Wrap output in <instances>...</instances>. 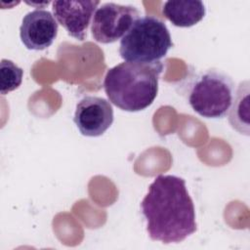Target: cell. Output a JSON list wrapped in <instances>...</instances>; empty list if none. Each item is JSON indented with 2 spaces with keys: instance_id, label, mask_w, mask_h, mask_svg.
<instances>
[{
  "instance_id": "cell-10",
  "label": "cell",
  "mask_w": 250,
  "mask_h": 250,
  "mask_svg": "<svg viewBox=\"0 0 250 250\" xmlns=\"http://www.w3.org/2000/svg\"><path fill=\"white\" fill-rule=\"evenodd\" d=\"M250 83L244 80L234 92L231 105L228 112L229 122L239 134L250 135Z\"/></svg>"
},
{
  "instance_id": "cell-2",
  "label": "cell",
  "mask_w": 250,
  "mask_h": 250,
  "mask_svg": "<svg viewBox=\"0 0 250 250\" xmlns=\"http://www.w3.org/2000/svg\"><path fill=\"white\" fill-rule=\"evenodd\" d=\"M162 70V62H121L107 70L104 79V92L109 102L122 110H144L157 96Z\"/></svg>"
},
{
  "instance_id": "cell-5",
  "label": "cell",
  "mask_w": 250,
  "mask_h": 250,
  "mask_svg": "<svg viewBox=\"0 0 250 250\" xmlns=\"http://www.w3.org/2000/svg\"><path fill=\"white\" fill-rule=\"evenodd\" d=\"M139 18L140 12L132 5L104 3L97 8L93 16V38L103 44L114 43L127 33Z\"/></svg>"
},
{
  "instance_id": "cell-7",
  "label": "cell",
  "mask_w": 250,
  "mask_h": 250,
  "mask_svg": "<svg viewBox=\"0 0 250 250\" xmlns=\"http://www.w3.org/2000/svg\"><path fill=\"white\" fill-rule=\"evenodd\" d=\"M58 35V22L51 12L36 9L27 13L20 26V37L28 50L42 51L52 45Z\"/></svg>"
},
{
  "instance_id": "cell-4",
  "label": "cell",
  "mask_w": 250,
  "mask_h": 250,
  "mask_svg": "<svg viewBox=\"0 0 250 250\" xmlns=\"http://www.w3.org/2000/svg\"><path fill=\"white\" fill-rule=\"evenodd\" d=\"M234 86L232 78L221 69L212 67L201 70L189 83L188 104L202 117L223 118L231 105Z\"/></svg>"
},
{
  "instance_id": "cell-11",
  "label": "cell",
  "mask_w": 250,
  "mask_h": 250,
  "mask_svg": "<svg viewBox=\"0 0 250 250\" xmlns=\"http://www.w3.org/2000/svg\"><path fill=\"white\" fill-rule=\"evenodd\" d=\"M23 70L13 61L2 59L0 62V93L6 95L18 89L22 82Z\"/></svg>"
},
{
  "instance_id": "cell-3",
  "label": "cell",
  "mask_w": 250,
  "mask_h": 250,
  "mask_svg": "<svg viewBox=\"0 0 250 250\" xmlns=\"http://www.w3.org/2000/svg\"><path fill=\"white\" fill-rule=\"evenodd\" d=\"M172 47L166 24L155 17L144 16L121 38L119 54L126 62L151 63L161 62Z\"/></svg>"
},
{
  "instance_id": "cell-8",
  "label": "cell",
  "mask_w": 250,
  "mask_h": 250,
  "mask_svg": "<svg viewBox=\"0 0 250 250\" xmlns=\"http://www.w3.org/2000/svg\"><path fill=\"white\" fill-rule=\"evenodd\" d=\"M100 1H54L52 9L55 19L67 33L83 41L87 36V29Z\"/></svg>"
},
{
  "instance_id": "cell-1",
  "label": "cell",
  "mask_w": 250,
  "mask_h": 250,
  "mask_svg": "<svg viewBox=\"0 0 250 250\" xmlns=\"http://www.w3.org/2000/svg\"><path fill=\"white\" fill-rule=\"evenodd\" d=\"M141 208L152 240L179 243L197 230L194 204L183 178L157 176L149 185Z\"/></svg>"
},
{
  "instance_id": "cell-6",
  "label": "cell",
  "mask_w": 250,
  "mask_h": 250,
  "mask_svg": "<svg viewBox=\"0 0 250 250\" xmlns=\"http://www.w3.org/2000/svg\"><path fill=\"white\" fill-rule=\"evenodd\" d=\"M113 118V108L107 100L86 96L77 103L73 121L83 136L99 137L111 126Z\"/></svg>"
},
{
  "instance_id": "cell-9",
  "label": "cell",
  "mask_w": 250,
  "mask_h": 250,
  "mask_svg": "<svg viewBox=\"0 0 250 250\" xmlns=\"http://www.w3.org/2000/svg\"><path fill=\"white\" fill-rule=\"evenodd\" d=\"M203 2L193 1H166L162 14L175 26L190 27L198 23L205 16Z\"/></svg>"
}]
</instances>
